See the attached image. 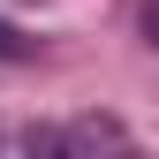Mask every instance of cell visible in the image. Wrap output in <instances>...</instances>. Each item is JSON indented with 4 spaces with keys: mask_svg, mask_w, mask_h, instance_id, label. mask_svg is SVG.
Here are the masks:
<instances>
[{
    "mask_svg": "<svg viewBox=\"0 0 159 159\" xmlns=\"http://www.w3.org/2000/svg\"><path fill=\"white\" fill-rule=\"evenodd\" d=\"M152 38H159V15H152Z\"/></svg>",
    "mask_w": 159,
    "mask_h": 159,
    "instance_id": "obj_2",
    "label": "cell"
},
{
    "mask_svg": "<svg viewBox=\"0 0 159 159\" xmlns=\"http://www.w3.org/2000/svg\"><path fill=\"white\" fill-rule=\"evenodd\" d=\"M15 61H30V38L15 23H0V68H15Z\"/></svg>",
    "mask_w": 159,
    "mask_h": 159,
    "instance_id": "obj_1",
    "label": "cell"
}]
</instances>
